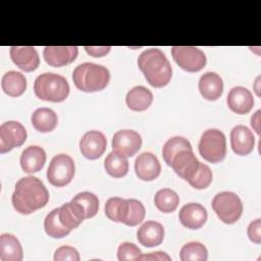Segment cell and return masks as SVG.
Wrapping results in <instances>:
<instances>
[{
	"label": "cell",
	"instance_id": "cell-36",
	"mask_svg": "<svg viewBox=\"0 0 261 261\" xmlns=\"http://www.w3.org/2000/svg\"><path fill=\"white\" fill-rule=\"evenodd\" d=\"M55 261H79L80 255L76 249L70 246H61L54 253Z\"/></svg>",
	"mask_w": 261,
	"mask_h": 261
},
{
	"label": "cell",
	"instance_id": "cell-18",
	"mask_svg": "<svg viewBox=\"0 0 261 261\" xmlns=\"http://www.w3.org/2000/svg\"><path fill=\"white\" fill-rule=\"evenodd\" d=\"M226 103L231 111L238 114H247L253 108L254 98L247 88L239 86L228 92Z\"/></svg>",
	"mask_w": 261,
	"mask_h": 261
},
{
	"label": "cell",
	"instance_id": "cell-40",
	"mask_svg": "<svg viewBox=\"0 0 261 261\" xmlns=\"http://www.w3.org/2000/svg\"><path fill=\"white\" fill-rule=\"evenodd\" d=\"M139 260H171V258L164 252H154L147 255H141Z\"/></svg>",
	"mask_w": 261,
	"mask_h": 261
},
{
	"label": "cell",
	"instance_id": "cell-1",
	"mask_svg": "<svg viewBox=\"0 0 261 261\" xmlns=\"http://www.w3.org/2000/svg\"><path fill=\"white\" fill-rule=\"evenodd\" d=\"M11 201L17 212L31 214L46 206L49 201V193L38 177L30 175L16 182Z\"/></svg>",
	"mask_w": 261,
	"mask_h": 261
},
{
	"label": "cell",
	"instance_id": "cell-26",
	"mask_svg": "<svg viewBox=\"0 0 261 261\" xmlns=\"http://www.w3.org/2000/svg\"><path fill=\"white\" fill-rule=\"evenodd\" d=\"M33 126L41 133H49L53 130L58 122L56 113L47 107L38 108L34 111L31 117Z\"/></svg>",
	"mask_w": 261,
	"mask_h": 261
},
{
	"label": "cell",
	"instance_id": "cell-4",
	"mask_svg": "<svg viewBox=\"0 0 261 261\" xmlns=\"http://www.w3.org/2000/svg\"><path fill=\"white\" fill-rule=\"evenodd\" d=\"M34 92L41 100L62 102L69 94V85L64 76L57 73L45 72L35 80Z\"/></svg>",
	"mask_w": 261,
	"mask_h": 261
},
{
	"label": "cell",
	"instance_id": "cell-23",
	"mask_svg": "<svg viewBox=\"0 0 261 261\" xmlns=\"http://www.w3.org/2000/svg\"><path fill=\"white\" fill-rule=\"evenodd\" d=\"M125 102L129 109L134 111H144L147 110L153 102V94L144 86H136L127 92Z\"/></svg>",
	"mask_w": 261,
	"mask_h": 261
},
{
	"label": "cell",
	"instance_id": "cell-17",
	"mask_svg": "<svg viewBox=\"0 0 261 261\" xmlns=\"http://www.w3.org/2000/svg\"><path fill=\"white\" fill-rule=\"evenodd\" d=\"M135 171L137 176L146 181H150L158 177L161 166L158 158L151 152L140 154L135 161Z\"/></svg>",
	"mask_w": 261,
	"mask_h": 261
},
{
	"label": "cell",
	"instance_id": "cell-34",
	"mask_svg": "<svg viewBox=\"0 0 261 261\" xmlns=\"http://www.w3.org/2000/svg\"><path fill=\"white\" fill-rule=\"evenodd\" d=\"M212 171L210 167L204 163L199 164V167L197 170L193 173L191 178L188 180V182L195 189L202 190L209 187V185L212 181Z\"/></svg>",
	"mask_w": 261,
	"mask_h": 261
},
{
	"label": "cell",
	"instance_id": "cell-10",
	"mask_svg": "<svg viewBox=\"0 0 261 261\" xmlns=\"http://www.w3.org/2000/svg\"><path fill=\"white\" fill-rule=\"evenodd\" d=\"M142 146V138L136 130L121 129L112 138V149L114 152L127 157L134 156Z\"/></svg>",
	"mask_w": 261,
	"mask_h": 261
},
{
	"label": "cell",
	"instance_id": "cell-37",
	"mask_svg": "<svg viewBox=\"0 0 261 261\" xmlns=\"http://www.w3.org/2000/svg\"><path fill=\"white\" fill-rule=\"evenodd\" d=\"M122 198L119 197H111L106 201L105 204V215L112 221L116 222V214H117V209L118 205L120 203Z\"/></svg>",
	"mask_w": 261,
	"mask_h": 261
},
{
	"label": "cell",
	"instance_id": "cell-20",
	"mask_svg": "<svg viewBox=\"0 0 261 261\" xmlns=\"http://www.w3.org/2000/svg\"><path fill=\"white\" fill-rule=\"evenodd\" d=\"M137 239L139 243L145 247H156L160 245L164 239L163 225L154 220L146 221L138 228Z\"/></svg>",
	"mask_w": 261,
	"mask_h": 261
},
{
	"label": "cell",
	"instance_id": "cell-15",
	"mask_svg": "<svg viewBox=\"0 0 261 261\" xmlns=\"http://www.w3.org/2000/svg\"><path fill=\"white\" fill-rule=\"evenodd\" d=\"M10 57L14 64L23 71H33L40 64L39 54L32 46L10 47Z\"/></svg>",
	"mask_w": 261,
	"mask_h": 261
},
{
	"label": "cell",
	"instance_id": "cell-6",
	"mask_svg": "<svg viewBox=\"0 0 261 261\" xmlns=\"http://www.w3.org/2000/svg\"><path fill=\"white\" fill-rule=\"evenodd\" d=\"M212 208L218 218L226 223L237 222L243 213V203L240 197L232 192H220L212 200Z\"/></svg>",
	"mask_w": 261,
	"mask_h": 261
},
{
	"label": "cell",
	"instance_id": "cell-25",
	"mask_svg": "<svg viewBox=\"0 0 261 261\" xmlns=\"http://www.w3.org/2000/svg\"><path fill=\"white\" fill-rule=\"evenodd\" d=\"M1 87L8 96L18 97L27 90V79L21 72L10 70L2 76Z\"/></svg>",
	"mask_w": 261,
	"mask_h": 261
},
{
	"label": "cell",
	"instance_id": "cell-16",
	"mask_svg": "<svg viewBox=\"0 0 261 261\" xmlns=\"http://www.w3.org/2000/svg\"><path fill=\"white\" fill-rule=\"evenodd\" d=\"M207 217V210L204 206L198 203L184 205L178 213L180 223L190 229H198L202 227L205 224Z\"/></svg>",
	"mask_w": 261,
	"mask_h": 261
},
{
	"label": "cell",
	"instance_id": "cell-27",
	"mask_svg": "<svg viewBox=\"0 0 261 261\" xmlns=\"http://www.w3.org/2000/svg\"><path fill=\"white\" fill-rule=\"evenodd\" d=\"M58 216L61 223L70 230L76 228L85 219L81 209L71 201L58 208Z\"/></svg>",
	"mask_w": 261,
	"mask_h": 261
},
{
	"label": "cell",
	"instance_id": "cell-13",
	"mask_svg": "<svg viewBox=\"0 0 261 261\" xmlns=\"http://www.w3.org/2000/svg\"><path fill=\"white\" fill-rule=\"evenodd\" d=\"M77 53L76 46H47L44 48L43 57L49 65L61 67L73 62Z\"/></svg>",
	"mask_w": 261,
	"mask_h": 261
},
{
	"label": "cell",
	"instance_id": "cell-22",
	"mask_svg": "<svg viewBox=\"0 0 261 261\" xmlns=\"http://www.w3.org/2000/svg\"><path fill=\"white\" fill-rule=\"evenodd\" d=\"M199 91L205 99L209 101L217 100L223 92L222 79L212 71L204 73L199 80Z\"/></svg>",
	"mask_w": 261,
	"mask_h": 261
},
{
	"label": "cell",
	"instance_id": "cell-28",
	"mask_svg": "<svg viewBox=\"0 0 261 261\" xmlns=\"http://www.w3.org/2000/svg\"><path fill=\"white\" fill-rule=\"evenodd\" d=\"M71 202L81 209L85 219L95 216L99 210L98 197L91 192H82L76 194L71 199Z\"/></svg>",
	"mask_w": 261,
	"mask_h": 261
},
{
	"label": "cell",
	"instance_id": "cell-5",
	"mask_svg": "<svg viewBox=\"0 0 261 261\" xmlns=\"http://www.w3.org/2000/svg\"><path fill=\"white\" fill-rule=\"evenodd\" d=\"M200 155L208 162L217 163L226 155V140L224 134L216 128L205 130L199 142Z\"/></svg>",
	"mask_w": 261,
	"mask_h": 261
},
{
	"label": "cell",
	"instance_id": "cell-33",
	"mask_svg": "<svg viewBox=\"0 0 261 261\" xmlns=\"http://www.w3.org/2000/svg\"><path fill=\"white\" fill-rule=\"evenodd\" d=\"M181 150H193L191 143L184 137H173L165 142L162 148V156L167 165H170L172 157Z\"/></svg>",
	"mask_w": 261,
	"mask_h": 261
},
{
	"label": "cell",
	"instance_id": "cell-21",
	"mask_svg": "<svg viewBox=\"0 0 261 261\" xmlns=\"http://www.w3.org/2000/svg\"><path fill=\"white\" fill-rule=\"evenodd\" d=\"M46 162V153L39 146H29L20 155L21 169L27 173L40 171Z\"/></svg>",
	"mask_w": 261,
	"mask_h": 261
},
{
	"label": "cell",
	"instance_id": "cell-7",
	"mask_svg": "<svg viewBox=\"0 0 261 261\" xmlns=\"http://www.w3.org/2000/svg\"><path fill=\"white\" fill-rule=\"evenodd\" d=\"M73 159L67 154L54 156L47 169V179L54 187L68 185L74 175Z\"/></svg>",
	"mask_w": 261,
	"mask_h": 261
},
{
	"label": "cell",
	"instance_id": "cell-41",
	"mask_svg": "<svg viewBox=\"0 0 261 261\" xmlns=\"http://www.w3.org/2000/svg\"><path fill=\"white\" fill-rule=\"evenodd\" d=\"M251 125L255 129V132L260 134V110L256 111V113L251 117Z\"/></svg>",
	"mask_w": 261,
	"mask_h": 261
},
{
	"label": "cell",
	"instance_id": "cell-38",
	"mask_svg": "<svg viewBox=\"0 0 261 261\" xmlns=\"http://www.w3.org/2000/svg\"><path fill=\"white\" fill-rule=\"evenodd\" d=\"M247 233L249 239L256 244L261 243V219L257 218L253 220L247 229Z\"/></svg>",
	"mask_w": 261,
	"mask_h": 261
},
{
	"label": "cell",
	"instance_id": "cell-30",
	"mask_svg": "<svg viewBox=\"0 0 261 261\" xmlns=\"http://www.w3.org/2000/svg\"><path fill=\"white\" fill-rule=\"evenodd\" d=\"M154 203L158 210L163 213L173 212L179 203L178 195L170 189H161L154 196Z\"/></svg>",
	"mask_w": 261,
	"mask_h": 261
},
{
	"label": "cell",
	"instance_id": "cell-31",
	"mask_svg": "<svg viewBox=\"0 0 261 261\" xmlns=\"http://www.w3.org/2000/svg\"><path fill=\"white\" fill-rule=\"evenodd\" d=\"M44 228L49 237L55 239L63 238L70 232V229H68L61 223L58 216V208L53 209L46 215L44 219Z\"/></svg>",
	"mask_w": 261,
	"mask_h": 261
},
{
	"label": "cell",
	"instance_id": "cell-39",
	"mask_svg": "<svg viewBox=\"0 0 261 261\" xmlns=\"http://www.w3.org/2000/svg\"><path fill=\"white\" fill-rule=\"evenodd\" d=\"M111 47L110 46H86V52L93 57H102L109 53Z\"/></svg>",
	"mask_w": 261,
	"mask_h": 261
},
{
	"label": "cell",
	"instance_id": "cell-35",
	"mask_svg": "<svg viewBox=\"0 0 261 261\" xmlns=\"http://www.w3.org/2000/svg\"><path fill=\"white\" fill-rule=\"evenodd\" d=\"M141 255V250L135 244L129 242H124L120 244L117 250V259L119 261L139 260Z\"/></svg>",
	"mask_w": 261,
	"mask_h": 261
},
{
	"label": "cell",
	"instance_id": "cell-11",
	"mask_svg": "<svg viewBox=\"0 0 261 261\" xmlns=\"http://www.w3.org/2000/svg\"><path fill=\"white\" fill-rule=\"evenodd\" d=\"M145 214L146 210L142 202L137 199H122L118 205L116 222L136 226L143 221Z\"/></svg>",
	"mask_w": 261,
	"mask_h": 261
},
{
	"label": "cell",
	"instance_id": "cell-24",
	"mask_svg": "<svg viewBox=\"0 0 261 261\" xmlns=\"http://www.w3.org/2000/svg\"><path fill=\"white\" fill-rule=\"evenodd\" d=\"M23 258L22 247L11 233L0 236V260L1 261H21Z\"/></svg>",
	"mask_w": 261,
	"mask_h": 261
},
{
	"label": "cell",
	"instance_id": "cell-12",
	"mask_svg": "<svg viewBox=\"0 0 261 261\" xmlns=\"http://www.w3.org/2000/svg\"><path fill=\"white\" fill-rule=\"evenodd\" d=\"M107 141L103 133L99 130L87 132L80 141L82 155L90 160L100 158L106 150Z\"/></svg>",
	"mask_w": 261,
	"mask_h": 261
},
{
	"label": "cell",
	"instance_id": "cell-29",
	"mask_svg": "<svg viewBox=\"0 0 261 261\" xmlns=\"http://www.w3.org/2000/svg\"><path fill=\"white\" fill-rule=\"evenodd\" d=\"M104 168L112 177H123L128 171V161L125 156L112 151L104 160Z\"/></svg>",
	"mask_w": 261,
	"mask_h": 261
},
{
	"label": "cell",
	"instance_id": "cell-14",
	"mask_svg": "<svg viewBox=\"0 0 261 261\" xmlns=\"http://www.w3.org/2000/svg\"><path fill=\"white\" fill-rule=\"evenodd\" d=\"M199 164L200 161L194 155L193 150H181L172 157L169 166L178 176L188 181L199 167Z\"/></svg>",
	"mask_w": 261,
	"mask_h": 261
},
{
	"label": "cell",
	"instance_id": "cell-3",
	"mask_svg": "<svg viewBox=\"0 0 261 261\" xmlns=\"http://www.w3.org/2000/svg\"><path fill=\"white\" fill-rule=\"evenodd\" d=\"M72 80L79 90L92 93L101 91L107 87L110 81V73L103 65L84 62L74 68Z\"/></svg>",
	"mask_w": 261,
	"mask_h": 261
},
{
	"label": "cell",
	"instance_id": "cell-19",
	"mask_svg": "<svg viewBox=\"0 0 261 261\" xmlns=\"http://www.w3.org/2000/svg\"><path fill=\"white\" fill-rule=\"evenodd\" d=\"M230 145L237 155L245 156L250 154L255 145L253 133L245 125H236L230 132Z\"/></svg>",
	"mask_w": 261,
	"mask_h": 261
},
{
	"label": "cell",
	"instance_id": "cell-8",
	"mask_svg": "<svg viewBox=\"0 0 261 261\" xmlns=\"http://www.w3.org/2000/svg\"><path fill=\"white\" fill-rule=\"evenodd\" d=\"M171 55L174 61L189 72L200 71L207 62L204 52L193 46H173L171 47Z\"/></svg>",
	"mask_w": 261,
	"mask_h": 261
},
{
	"label": "cell",
	"instance_id": "cell-9",
	"mask_svg": "<svg viewBox=\"0 0 261 261\" xmlns=\"http://www.w3.org/2000/svg\"><path fill=\"white\" fill-rule=\"evenodd\" d=\"M27 140L24 126L14 120L3 122L0 125V153H6L13 148L20 147Z\"/></svg>",
	"mask_w": 261,
	"mask_h": 261
},
{
	"label": "cell",
	"instance_id": "cell-32",
	"mask_svg": "<svg viewBox=\"0 0 261 261\" xmlns=\"http://www.w3.org/2000/svg\"><path fill=\"white\" fill-rule=\"evenodd\" d=\"M179 258L181 261H206L208 252L203 244L199 242H190L181 247Z\"/></svg>",
	"mask_w": 261,
	"mask_h": 261
},
{
	"label": "cell",
	"instance_id": "cell-2",
	"mask_svg": "<svg viewBox=\"0 0 261 261\" xmlns=\"http://www.w3.org/2000/svg\"><path fill=\"white\" fill-rule=\"evenodd\" d=\"M138 66L147 82L154 88H163L171 80L172 68L170 62L158 48L143 51L138 58Z\"/></svg>",
	"mask_w": 261,
	"mask_h": 261
}]
</instances>
